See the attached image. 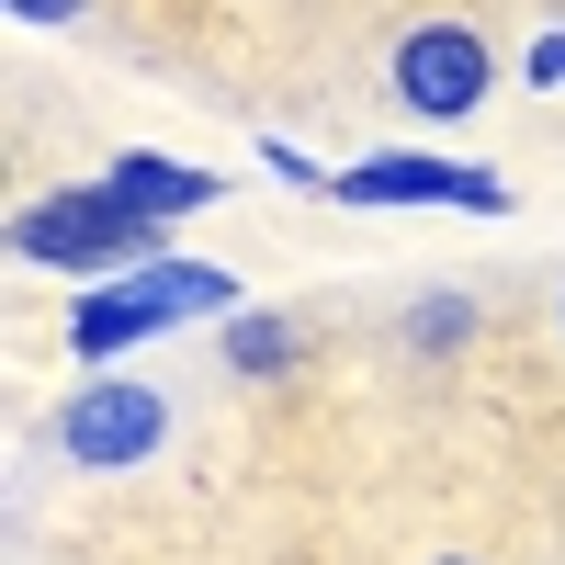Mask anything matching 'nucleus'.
Segmentation results:
<instances>
[{
  "label": "nucleus",
  "mask_w": 565,
  "mask_h": 565,
  "mask_svg": "<svg viewBox=\"0 0 565 565\" xmlns=\"http://www.w3.org/2000/svg\"><path fill=\"white\" fill-rule=\"evenodd\" d=\"M12 260H34V271H148V260H170V226L136 215L114 181H90V193H45V204L12 215Z\"/></svg>",
  "instance_id": "obj_1"
},
{
  "label": "nucleus",
  "mask_w": 565,
  "mask_h": 565,
  "mask_svg": "<svg viewBox=\"0 0 565 565\" xmlns=\"http://www.w3.org/2000/svg\"><path fill=\"white\" fill-rule=\"evenodd\" d=\"M487 79H498V57H487L476 23H418V34H396V103L418 125H463V114L487 103Z\"/></svg>",
  "instance_id": "obj_2"
},
{
  "label": "nucleus",
  "mask_w": 565,
  "mask_h": 565,
  "mask_svg": "<svg viewBox=\"0 0 565 565\" xmlns=\"http://www.w3.org/2000/svg\"><path fill=\"white\" fill-rule=\"evenodd\" d=\"M328 193H340V204H463V215H509V181H498L487 159H430V148L351 159Z\"/></svg>",
  "instance_id": "obj_3"
},
{
  "label": "nucleus",
  "mask_w": 565,
  "mask_h": 565,
  "mask_svg": "<svg viewBox=\"0 0 565 565\" xmlns=\"http://www.w3.org/2000/svg\"><path fill=\"white\" fill-rule=\"evenodd\" d=\"M170 441V396L159 385H125V373H103V385H79L57 407V452L68 463H148Z\"/></svg>",
  "instance_id": "obj_4"
},
{
  "label": "nucleus",
  "mask_w": 565,
  "mask_h": 565,
  "mask_svg": "<svg viewBox=\"0 0 565 565\" xmlns=\"http://www.w3.org/2000/svg\"><path fill=\"white\" fill-rule=\"evenodd\" d=\"M148 328H170L159 282H148V271H114V282H90V295L68 306V351H79V362H114V351L148 340Z\"/></svg>",
  "instance_id": "obj_5"
},
{
  "label": "nucleus",
  "mask_w": 565,
  "mask_h": 565,
  "mask_svg": "<svg viewBox=\"0 0 565 565\" xmlns=\"http://www.w3.org/2000/svg\"><path fill=\"white\" fill-rule=\"evenodd\" d=\"M103 181H114V193H125L136 215H159V226H170V215H204V204L226 193L215 170H193V159H159V148H125Z\"/></svg>",
  "instance_id": "obj_6"
},
{
  "label": "nucleus",
  "mask_w": 565,
  "mask_h": 565,
  "mask_svg": "<svg viewBox=\"0 0 565 565\" xmlns=\"http://www.w3.org/2000/svg\"><path fill=\"white\" fill-rule=\"evenodd\" d=\"M215 351H226V373L271 385V373H295V317H271V306H238V317H215Z\"/></svg>",
  "instance_id": "obj_7"
},
{
  "label": "nucleus",
  "mask_w": 565,
  "mask_h": 565,
  "mask_svg": "<svg viewBox=\"0 0 565 565\" xmlns=\"http://www.w3.org/2000/svg\"><path fill=\"white\" fill-rule=\"evenodd\" d=\"M476 328H487V306H476V295H452V282H441V295H418V306L396 317V340H407L418 362H452L463 340H476Z\"/></svg>",
  "instance_id": "obj_8"
},
{
  "label": "nucleus",
  "mask_w": 565,
  "mask_h": 565,
  "mask_svg": "<svg viewBox=\"0 0 565 565\" xmlns=\"http://www.w3.org/2000/svg\"><path fill=\"white\" fill-rule=\"evenodd\" d=\"M260 170H271V181H295V193H328V181H340V170H317L306 148H282V136H260Z\"/></svg>",
  "instance_id": "obj_9"
},
{
  "label": "nucleus",
  "mask_w": 565,
  "mask_h": 565,
  "mask_svg": "<svg viewBox=\"0 0 565 565\" xmlns=\"http://www.w3.org/2000/svg\"><path fill=\"white\" fill-rule=\"evenodd\" d=\"M532 90H565V34H532Z\"/></svg>",
  "instance_id": "obj_10"
},
{
  "label": "nucleus",
  "mask_w": 565,
  "mask_h": 565,
  "mask_svg": "<svg viewBox=\"0 0 565 565\" xmlns=\"http://www.w3.org/2000/svg\"><path fill=\"white\" fill-rule=\"evenodd\" d=\"M0 12H12V23H79L90 0H0Z\"/></svg>",
  "instance_id": "obj_11"
},
{
  "label": "nucleus",
  "mask_w": 565,
  "mask_h": 565,
  "mask_svg": "<svg viewBox=\"0 0 565 565\" xmlns=\"http://www.w3.org/2000/svg\"><path fill=\"white\" fill-rule=\"evenodd\" d=\"M441 565H463V554H441Z\"/></svg>",
  "instance_id": "obj_12"
},
{
  "label": "nucleus",
  "mask_w": 565,
  "mask_h": 565,
  "mask_svg": "<svg viewBox=\"0 0 565 565\" xmlns=\"http://www.w3.org/2000/svg\"><path fill=\"white\" fill-rule=\"evenodd\" d=\"M554 317H565V306H554Z\"/></svg>",
  "instance_id": "obj_13"
}]
</instances>
